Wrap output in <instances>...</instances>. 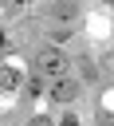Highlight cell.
<instances>
[{
    "label": "cell",
    "instance_id": "obj_1",
    "mask_svg": "<svg viewBox=\"0 0 114 126\" xmlns=\"http://www.w3.org/2000/svg\"><path fill=\"white\" fill-rule=\"evenodd\" d=\"M35 71H39V79H63V75L71 71V59H67L59 47H43V51L35 55Z\"/></svg>",
    "mask_w": 114,
    "mask_h": 126
},
{
    "label": "cell",
    "instance_id": "obj_2",
    "mask_svg": "<svg viewBox=\"0 0 114 126\" xmlns=\"http://www.w3.org/2000/svg\"><path fill=\"white\" fill-rule=\"evenodd\" d=\"M75 91H79V87H75V79H67V75H63V79H55L51 98H55V102H71V98H75Z\"/></svg>",
    "mask_w": 114,
    "mask_h": 126
},
{
    "label": "cell",
    "instance_id": "obj_3",
    "mask_svg": "<svg viewBox=\"0 0 114 126\" xmlns=\"http://www.w3.org/2000/svg\"><path fill=\"white\" fill-rule=\"evenodd\" d=\"M16 83H20V75L8 71V67H0V87H16Z\"/></svg>",
    "mask_w": 114,
    "mask_h": 126
}]
</instances>
